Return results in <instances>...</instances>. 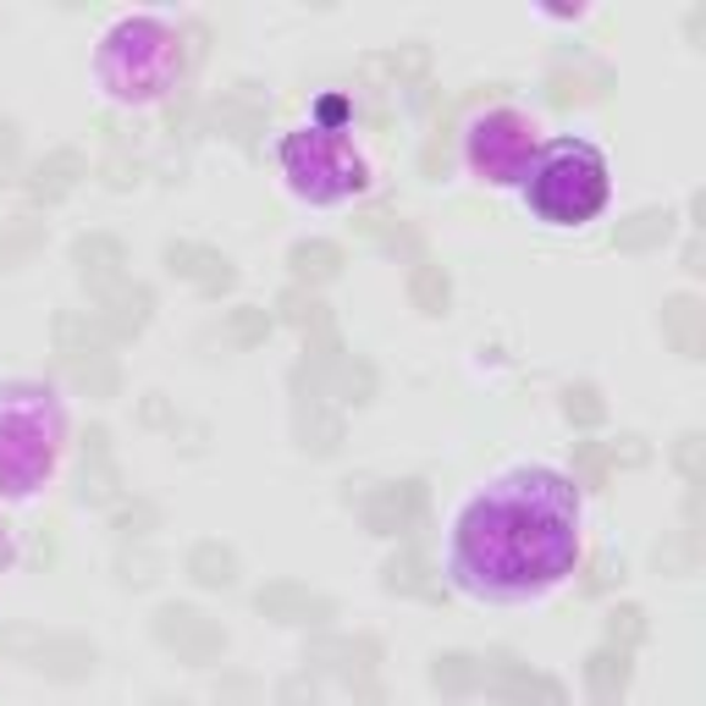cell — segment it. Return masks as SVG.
I'll return each instance as SVG.
<instances>
[{
  "label": "cell",
  "instance_id": "9a60e30c",
  "mask_svg": "<svg viewBox=\"0 0 706 706\" xmlns=\"http://www.w3.org/2000/svg\"><path fill=\"white\" fill-rule=\"evenodd\" d=\"M668 238H674V210H640V216H629V221L613 232V243L629 249V255L657 249V243H668Z\"/></svg>",
  "mask_w": 706,
  "mask_h": 706
},
{
  "label": "cell",
  "instance_id": "8fae6325",
  "mask_svg": "<svg viewBox=\"0 0 706 706\" xmlns=\"http://www.w3.org/2000/svg\"><path fill=\"white\" fill-rule=\"evenodd\" d=\"M166 266H171L177 277H188L193 287H205V292L232 287V266H227L216 249H205V243H171V249H166Z\"/></svg>",
  "mask_w": 706,
  "mask_h": 706
},
{
  "label": "cell",
  "instance_id": "e575fe53",
  "mask_svg": "<svg viewBox=\"0 0 706 706\" xmlns=\"http://www.w3.org/2000/svg\"><path fill=\"white\" fill-rule=\"evenodd\" d=\"M387 67H392V72H425V50H398Z\"/></svg>",
  "mask_w": 706,
  "mask_h": 706
},
{
  "label": "cell",
  "instance_id": "6da1fadb",
  "mask_svg": "<svg viewBox=\"0 0 706 706\" xmlns=\"http://www.w3.org/2000/svg\"><path fill=\"white\" fill-rule=\"evenodd\" d=\"M579 568V491L547 464H519L475 491L447 536V574L480 601H536Z\"/></svg>",
  "mask_w": 706,
  "mask_h": 706
},
{
  "label": "cell",
  "instance_id": "d6a6232c",
  "mask_svg": "<svg viewBox=\"0 0 706 706\" xmlns=\"http://www.w3.org/2000/svg\"><path fill=\"white\" fill-rule=\"evenodd\" d=\"M320 696H315V679L309 674H292V679H282L277 685V706H315Z\"/></svg>",
  "mask_w": 706,
  "mask_h": 706
},
{
  "label": "cell",
  "instance_id": "2e32d148",
  "mask_svg": "<svg viewBox=\"0 0 706 706\" xmlns=\"http://www.w3.org/2000/svg\"><path fill=\"white\" fill-rule=\"evenodd\" d=\"M78 177H89L83 155H78V149H56L50 160H39V171H33V193H39V199H61Z\"/></svg>",
  "mask_w": 706,
  "mask_h": 706
},
{
  "label": "cell",
  "instance_id": "ba28073f",
  "mask_svg": "<svg viewBox=\"0 0 706 706\" xmlns=\"http://www.w3.org/2000/svg\"><path fill=\"white\" fill-rule=\"evenodd\" d=\"M359 514H365V525H370L376 536H404V530L425 514V486L420 480L381 486V491H370V497L359 503Z\"/></svg>",
  "mask_w": 706,
  "mask_h": 706
},
{
  "label": "cell",
  "instance_id": "44dd1931",
  "mask_svg": "<svg viewBox=\"0 0 706 706\" xmlns=\"http://www.w3.org/2000/svg\"><path fill=\"white\" fill-rule=\"evenodd\" d=\"M387 590H404V596H436L430 568H425L420 553H398V558L387 564Z\"/></svg>",
  "mask_w": 706,
  "mask_h": 706
},
{
  "label": "cell",
  "instance_id": "f1b7e54d",
  "mask_svg": "<svg viewBox=\"0 0 706 706\" xmlns=\"http://www.w3.org/2000/svg\"><path fill=\"white\" fill-rule=\"evenodd\" d=\"M564 409H568V420L574 425H601V415H607V404L596 398V387H568Z\"/></svg>",
  "mask_w": 706,
  "mask_h": 706
},
{
  "label": "cell",
  "instance_id": "7a4b0ae2",
  "mask_svg": "<svg viewBox=\"0 0 706 706\" xmlns=\"http://www.w3.org/2000/svg\"><path fill=\"white\" fill-rule=\"evenodd\" d=\"M607 155L590 139H558L547 143L530 171H525V205L547 227H585L607 210Z\"/></svg>",
  "mask_w": 706,
  "mask_h": 706
},
{
  "label": "cell",
  "instance_id": "ffe728a7",
  "mask_svg": "<svg viewBox=\"0 0 706 706\" xmlns=\"http://www.w3.org/2000/svg\"><path fill=\"white\" fill-rule=\"evenodd\" d=\"M287 260H292V277H298V282H326V277H337V266H342V249L315 238V243H298Z\"/></svg>",
  "mask_w": 706,
  "mask_h": 706
},
{
  "label": "cell",
  "instance_id": "9c48e42d",
  "mask_svg": "<svg viewBox=\"0 0 706 706\" xmlns=\"http://www.w3.org/2000/svg\"><path fill=\"white\" fill-rule=\"evenodd\" d=\"M255 607H260L266 618H282V624H326V618H331V601H326V596H309V590L292 585V579L266 585V590L255 596Z\"/></svg>",
  "mask_w": 706,
  "mask_h": 706
},
{
  "label": "cell",
  "instance_id": "f546056e",
  "mask_svg": "<svg viewBox=\"0 0 706 706\" xmlns=\"http://www.w3.org/2000/svg\"><path fill=\"white\" fill-rule=\"evenodd\" d=\"M370 392H376V376H370V365H354V359H342V398H348V404H370Z\"/></svg>",
  "mask_w": 706,
  "mask_h": 706
},
{
  "label": "cell",
  "instance_id": "cb8c5ba5",
  "mask_svg": "<svg viewBox=\"0 0 706 706\" xmlns=\"http://www.w3.org/2000/svg\"><path fill=\"white\" fill-rule=\"evenodd\" d=\"M298 430H304V447H315V453H331L342 441V420L326 415L320 404H309V415H298Z\"/></svg>",
  "mask_w": 706,
  "mask_h": 706
},
{
  "label": "cell",
  "instance_id": "484cf974",
  "mask_svg": "<svg viewBox=\"0 0 706 706\" xmlns=\"http://www.w3.org/2000/svg\"><path fill=\"white\" fill-rule=\"evenodd\" d=\"M409 292H415V304H420L425 315H441L447 309V277H441V266H420Z\"/></svg>",
  "mask_w": 706,
  "mask_h": 706
},
{
  "label": "cell",
  "instance_id": "7402d4cb",
  "mask_svg": "<svg viewBox=\"0 0 706 706\" xmlns=\"http://www.w3.org/2000/svg\"><path fill=\"white\" fill-rule=\"evenodd\" d=\"M72 376H78V387H89L95 398H111V392H117V381H122V376H117V359H111V354H100V348H89V359L78 354Z\"/></svg>",
  "mask_w": 706,
  "mask_h": 706
},
{
  "label": "cell",
  "instance_id": "836d02e7",
  "mask_svg": "<svg viewBox=\"0 0 706 706\" xmlns=\"http://www.w3.org/2000/svg\"><path fill=\"white\" fill-rule=\"evenodd\" d=\"M674 458H679V469H685V475H690V480H696V475H702V436H685V441H679V453H674Z\"/></svg>",
  "mask_w": 706,
  "mask_h": 706
},
{
  "label": "cell",
  "instance_id": "74e56055",
  "mask_svg": "<svg viewBox=\"0 0 706 706\" xmlns=\"http://www.w3.org/2000/svg\"><path fill=\"white\" fill-rule=\"evenodd\" d=\"M155 706H182V702H155Z\"/></svg>",
  "mask_w": 706,
  "mask_h": 706
},
{
  "label": "cell",
  "instance_id": "4dcf8cb0",
  "mask_svg": "<svg viewBox=\"0 0 706 706\" xmlns=\"http://www.w3.org/2000/svg\"><path fill=\"white\" fill-rule=\"evenodd\" d=\"M33 243H39V227H28V221H22V227H6V232H0V266H17Z\"/></svg>",
  "mask_w": 706,
  "mask_h": 706
},
{
  "label": "cell",
  "instance_id": "603a6c76",
  "mask_svg": "<svg viewBox=\"0 0 706 706\" xmlns=\"http://www.w3.org/2000/svg\"><path fill=\"white\" fill-rule=\"evenodd\" d=\"M266 337H271V315H266L260 304H243V309L227 315V342H232V348H255V342H266Z\"/></svg>",
  "mask_w": 706,
  "mask_h": 706
},
{
  "label": "cell",
  "instance_id": "5bb4252c",
  "mask_svg": "<svg viewBox=\"0 0 706 706\" xmlns=\"http://www.w3.org/2000/svg\"><path fill=\"white\" fill-rule=\"evenodd\" d=\"M624 685H629V657H624L618 646H607V652H596V657L585 663V690H590L596 706H618Z\"/></svg>",
  "mask_w": 706,
  "mask_h": 706
},
{
  "label": "cell",
  "instance_id": "8992f818",
  "mask_svg": "<svg viewBox=\"0 0 706 706\" xmlns=\"http://www.w3.org/2000/svg\"><path fill=\"white\" fill-rule=\"evenodd\" d=\"M536 160V122L519 117V111H486L475 128H469V166L486 177V182H519Z\"/></svg>",
  "mask_w": 706,
  "mask_h": 706
},
{
  "label": "cell",
  "instance_id": "5b68a950",
  "mask_svg": "<svg viewBox=\"0 0 706 706\" xmlns=\"http://www.w3.org/2000/svg\"><path fill=\"white\" fill-rule=\"evenodd\" d=\"M277 160H282L292 193L309 199V205L354 199V193H365V182H370V177H365V160L354 155V143L342 139V133H331V128H298V133H287L282 149H277Z\"/></svg>",
  "mask_w": 706,
  "mask_h": 706
},
{
  "label": "cell",
  "instance_id": "d6986e66",
  "mask_svg": "<svg viewBox=\"0 0 706 706\" xmlns=\"http://www.w3.org/2000/svg\"><path fill=\"white\" fill-rule=\"evenodd\" d=\"M430 679H436V690H447V696H464V690L486 685V663H480V657H464V652H447V657H436Z\"/></svg>",
  "mask_w": 706,
  "mask_h": 706
},
{
  "label": "cell",
  "instance_id": "30bf717a",
  "mask_svg": "<svg viewBox=\"0 0 706 706\" xmlns=\"http://www.w3.org/2000/svg\"><path fill=\"white\" fill-rule=\"evenodd\" d=\"M72 260H78L83 282L95 287V292H111V287H122V266H128V255H122V243H117V238H106V232H89V238H78Z\"/></svg>",
  "mask_w": 706,
  "mask_h": 706
},
{
  "label": "cell",
  "instance_id": "1f68e13d",
  "mask_svg": "<svg viewBox=\"0 0 706 706\" xmlns=\"http://www.w3.org/2000/svg\"><path fill=\"white\" fill-rule=\"evenodd\" d=\"M155 519H160V514H155L149 503H122V508H117V530H122V536H149L143 525H155Z\"/></svg>",
  "mask_w": 706,
  "mask_h": 706
},
{
  "label": "cell",
  "instance_id": "3957f363",
  "mask_svg": "<svg viewBox=\"0 0 706 706\" xmlns=\"http://www.w3.org/2000/svg\"><path fill=\"white\" fill-rule=\"evenodd\" d=\"M56 436L61 409L39 381H11L0 387V491L6 497H33L56 464Z\"/></svg>",
  "mask_w": 706,
  "mask_h": 706
},
{
  "label": "cell",
  "instance_id": "7c38bea8",
  "mask_svg": "<svg viewBox=\"0 0 706 706\" xmlns=\"http://www.w3.org/2000/svg\"><path fill=\"white\" fill-rule=\"evenodd\" d=\"M149 287H117V292H106V309L95 315V326L106 331V337H133L143 331V320H149Z\"/></svg>",
  "mask_w": 706,
  "mask_h": 706
},
{
  "label": "cell",
  "instance_id": "52a82bcc",
  "mask_svg": "<svg viewBox=\"0 0 706 706\" xmlns=\"http://www.w3.org/2000/svg\"><path fill=\"white\" fill-rule=\"evenodd\" d=\"M155 635H160L177 657H188L193 668H205V663H216V657L227 652V635H221L205 613H193V607H160Z\"/></svg>",
  "mask_w": 706,
  "mask_h": 706
},
{
  "label": "cell",
  "instance_id": "8d00e7d4",
  "mask_svg": "<svg viewBox=\"0 0 706 706\" xmlns=\"http://www.w3.org/2000/svg\"><path fill=\"white\" fill-rule=\"evenodd\" d=\"M11 155H17V128L0 122V160H11Z\"/></svg>",
  "mask_w": 706,
  "mask_h": 706
},
{
  "label": "cell",
  "instance_id": "83f0119b",
  "mask_svg": "<svg viewBox=\"0 0 706 706\" xmlns=\"http://www.w3.org/2000/svg\"><path fill=\"white\" fill-rule=\"evenodd\" d=\"M607 635H613L618 652H624V646H640V640H646V613H640V607H618V613L607 618Z\"/></svg>",
  "mask_w": 706,
  "mask_h": 706
},
{
  "label": "cell",
  "instance_id": "277c9868",
  "mask_svg": "<svg viewBox=\"0 0 706 706\" xmlns=\"http://www.w3.org/2000/svg\"><path fill=\"white\" fill-rule=\"evenodd\" d=\"M177 72V33L160 17H122L100 50V83L122 100H149Z\"/></svg>",
  "mask_w": 706,
  "mask_h": 706
},
{
  "label": "cell",
  "instance_id": "4316f807",
  "mask_svg": "<svg viewBox=\"0 0 706 706\" xmlns=\"http://www.w3.org/2000/svg\"><path fill=\"white\" fill-rule=\"evenodd\" d=\"M282 309H287V320L292 326H304V331H331V320H326V304L320 298H304L298 287L282 298Z\"/></svg>",
  "mask_w": 706,
  "mask_h": 706
},
{
  "label": "cell",
  "instance_id": "ac0fdd59",
  "mask_svg": "<svg viewBox=\"0 0 706 706\" xmlns=\"http://www.w3.org/2000/svg\"><path fill=\"white\" fill-rule=\"evenodd\" d=\"M663 331H668V342H674L679 354L696 359V348H702V304H696V298H668Z\"/></svg>",
  "mask_w": 706,
  "mask_h": 706
},
{
  "label": "cell",
  "instance_id": "4fadbf2b",
  "mask_svg": "<svg viewBox=\"0 0 706 706\" xmlns=\"http://www.w3.org/2000/svg\"><path fill=\"white\" fill-rule=\"evenodd\" d=\"M33 668H44L50 679H83L95 668V646L78 640V635H56V640H39V657Z\"/></svg>",
  "mask_w": 706,
  "mask_h": 706
},
{
  "label": "cell",
  "instance_id": "d590c367",
  "mask_svg": "<svg viewBox=\"0 0 706 706\" xmlns=\"http://www.w3.org/2000/svg\"><path fill=\"white\" fill-rule=\"evenodd\" d=\"M166 420H171V409H166L160 398H149V404H143V425H166Z\"/></svg>",
  "mask_w": 706,
  "mask_h": 706
},
{
  "label": "cell",
  "instance_id": "d4e9b609",
  "mask_svg": "<svg viewBox=\"0 0 706 706\" xmlns=\"http://www.w3.org/2000/svg\"><path fill=\"white\" fill-rule=\"evenodd\" d=\"M216 128H221L227 139L249 143L255 133H260V111H255V106H243V100H221V106H216Z\"/></svg>",
  "mask_w": 706,
  "mask_h": 706
},
{
  "label": "cell",
  "instance_id": "e0dca14e",
  "mask_svg": "<svg viewBox=\"0 0 706 706\" xmlns=\"http://www.w3.org/2000/svg\"><path fill=\"white\" fill-rule=\"evenodd\" d=\"M188 574H193L199 585L221 590V585L238 579V558H232V547H221V541H199V547L188 553Z\"/></svg>",
  "mask_w": 706,
  "mask_h": 706
}]
</instances>
